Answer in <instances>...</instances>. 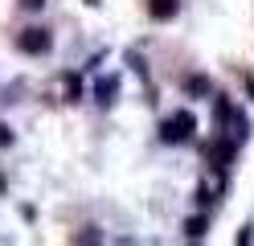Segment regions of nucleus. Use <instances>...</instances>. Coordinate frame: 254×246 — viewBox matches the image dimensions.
Returning a JSON list of instances; mask_svg holds the SVG:
<instances>
[{
	"mask_svg": "<svg viewBox=\"0 0 254 246\" xmlns=\"http://www.w3.org/2000/svg\"><path fill=\"white\" fill-rule=\"evenodd\" d=\"M189 136H193V115H189V111L172 115V119L164 123V140H168V144H177V140H189Z\"/></svg>",
	"mask_w": 254,
	"mask_h": 246,
	"instance_id": "nucleus-1",
	"label": "nucleus"
},
{
	"mask_svg": "<svg viewBox=\"0 0 254 246\" xmlns=\"http://www.w3.org/2000/svg\"><path fill=\"white\" fill-rule=\"evenodd\" d=\"M21 49H25V54H45V49H50V33H45V29H29L21 37Z\"/></svg>",
	"mask_w": 254,
	"mask_h": 246,
	"instance_id": "nucleus-2",
	"label": "nucleus"
},
{
	"mask_svg": "<svg viewBox=\"0 0 254 246\" xmlns=\"http://www.w3.org/2000/svg\"><path fill=\"white\" fill-rule=\"evenodd\" d=\"M115 90H119V82L115 78H103L99 82V103H111V94H115Z\"/></svg>",
	"mask_w": 254,
	"mask_h": 246,
	"instance_id": "nucleus-3",
	"label": "nucleus"
},
{
	"mask_svg": "<svg viewBox=\"0 0 254 246\" xmlns=\"http://www.w3.org/2000/svg\"><path fill=\"white\" fill-rule=\"evenodd\" d=\"M152 12H156V16H168V12H172V0H156Z\"/></svg>",
	"mask_w": 254,
	"mask_h": 246,
	"instance_id": "nucleus-4",
	"label": "nucleus"
},
{
	"mask_svg": "<svg viewBox=\"0 0 254 246\" xmlns=\"http://www.w3.org/2000/svg\"><path fill=\"white\" fill-rule=\"evenodd\" d=\"M189 234L201 238V234H205V218H193V222H189Z\"/></svg>",
	"mask_w": 254,
	"mask_h": 246,
	"instance_id": "nucleus-5",
	"label": "nucleus"
}]
</instances>
